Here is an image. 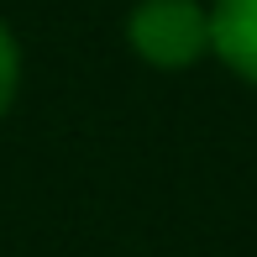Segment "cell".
<instances>
[{
    "instance_id": "cell-1",
    "label": "cell",
    "mask_w": 257,
    "mask_h": 257,
    "mask_svg": "<svg viewBox=\"0 0 257 257\" xmlns=\"http://www.w3.org/2000/svg\"><path fill=\"white\" fill-rule=\"evenodd\" d=\"M126 37L153 68H189L210 48V11L200 0H142L126 21Z\"/></svg>"
},
{
    "instance_id": "cell-2",
    "label": "cell",
    "mask_w": 257,
    "mask_h": 257,
    "mask_svg": "<svg viewBox=\"0 0 257 257\" xmlns=\"http://www.w3.org/2000/svg\"><path fill=\"white\" fill-rule=\"evenodd\" d=\"M210 48L231 74L257 84V0H215L210 11Z\"/></svg>"
},
{
    "instance_id": "cell-3",
    "label": "cell",
    "mask_w": 257,
    "mask_h": 257,
    "mask_svg": "<svg viewBox=\"0 0 257 257\" xmlns=\"http://www.w3.org/2000/svg\"><path fill=\"white\" fill-rule=\"evenodd\" d=\"M16 79H21V58H16V42H11L6 21H0V115L11 110V95H16Z\"/></svg>"
}]
</instances>
